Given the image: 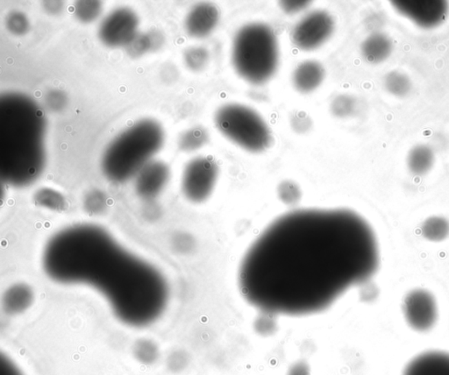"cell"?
Here are the masks:
<instances>
[{"label":"cell","instance_id":"cell-1","mask_svg":"<svg viewBox=\"0 0 449 375\" xmlns=\"http://www.w3.org/2000/svg\"><path fill=\"white\" fill-rule=\"evenodd\" d=\"M379 267L373 229L348 209H303L279 217L240 262V293L260 312L307 316L323 312Z\"/></svg>","mask_w":449,"mask_h":375},{"label":"cell","instance_id":"cell-2","mask_svg":"<svg viewBox=\"0 0 449 375\" xmlns=\"http://www.w3.org/2000/svg\"><path fill=\"white\" fill-rule=\"evenodd\" d=\"M43 266L57 283L97 290L125 325H152L168 304L169 286L163 275L92 224L68 227L52 237L44 251Z\"/></svg>","mask_w":449,"mask_h":375},{"label":"cell","instance_id":"cell-3","mask_svg":"<svg viewBox=\"0 0 449 375\" xmlns=\"http://www.w3.org/2000/svg\"><path fill=\"white\" fill-rule=\"evenodd\" d=\"M46 120L33 99L6 93L0 99V174L12 186L36 181L45 165Z\"/></svg>","mask_w":449,"mask_h":375},{"label":"cell","instance_id":"cell-4","mask_svg":"<svg viewBox=\"0 0 449 375\" xmlns=\"http://www.w3.org/2000/svg\"><path fill=\"white\" fill-rule=\"evenodd\" d=\"M163 142L165 132L158 122L152 118L138 121L109 144L102 157V171L112 182L130 180L152 162Z\"/></svg>","mask_w":449,"mask_h":375},{"label":"cell","instance_id":"cell-5","mask_svg":"<svg viewBox=\"0 0 449 375\" xmlns=\"http://www.w3.org/2000/svg\"><path fill=\"white\" fill-rule=\"evenodd\" d=\"M232 62L240 78L253 85L269 81L277 72L279 49L277 35L269 25L254 22L237 32Z\"/></svg>","mask_w":449,"mask_h":375},{"label":"cell","instance_id":"cell-6","mask_svg":"<svg viewBox=\"0 0 449 375\" xmlns=\"http://www.w3.org/2000/svg\"><path fill=\"white\" fill-rule=\"evenodd\" d=\"M215 125L223 136L246 151L261 153L271 142V130L253 109L240 104H227L215 112Z\"/></svg>","mask_w":449,"mask_h":375},{"label":"cell","instance_id":"cell-7","mask_svg":"<svg viewBox=\"0 0 449 375\" xmlns=\"http://www.w3.org/2000/svg\"><path fill=\"white\" fill-rule=\"evenodd\" d=\"M219 178V167L211 157L200 156L186 165L182 191L191 203L201 204L211 197Z\"/></svg>","mask_w":449,"mask_h":375},{"label":"cell","instance_id":"cell-8","mask_svg":"<svg viewBox=\"0 0 449 375\" xmlns=\"http://www.w3.org/2000/svg\"><path fill=\"white\" fill-rule=\"evenodd\" d=\"M139 18L132 9H115L103 20L98 37L109 47H126L139 33Z\"/></svg>","mask_w":449,"mask_h":375},{"label":"cell","instance_id":"cell-9","mask_svg":"<svg viewBox=\"0 0 449 375\" xmlns=\"http://www.w3.org/2000/svg\"><path fill=\"white\" fill-rule=\"evenodd\" d=\"M335 21L325 11H315L307 14L295 27L293 41L298 49L309 51L322 46L331 37Z\"/></svg>","mask_w":449,"mask_h":375},{"label":"cell","instance_id":"cell-10","mask_svg":"<svg viewBox=\"0 0 449 375\" xmlns=\"http://www.w3.org/2000/svg\"><path fill=\"white\" fill-rule=\"evenodd\" d=\"M403 314L407 325L416 332L430 331L438 319L434 294L423 288L410 291L403 301Z\"/></svg>","mask_w":449,"mask_h":375},{"label":"cell","instance_id":"cell-11","mask_svg":"<svg viewBox=\"0 0 449 375\" xmlns=\"http://www.w3.org/2000/svg\"><path fill=\"white\" fill-rule=\"evenodd\" d=\"M169 174V168L165 162L152 161L147 163L136 176V194L143 200H154L166 187Z\"/></svg>","mask_w":449,"mask_h":375},{"label":"cell","instance_id":"cell-12","mask_svg":"<svg viewBox=\"0 0 449 375\" xmlns=\"http://www.w3.org/2000/svg\"><path fill=\"white\" fill-rule=\"evenodd\" d=\"M220 12L210 3L196 5L186 16L185 28L186 33L196 39H202L211 34L219 23Z\"/></svg>","mask_w":449,"mask_h":375},{"label":"cell","instance_id":"cell-13","mask_svg":"<svg viewBox=\"0 0 449 375\" xmlns=\"http://www.w3.org/2000/svg\"><path fill=\"white\" fill-rule=\"evenodd\" d=\"M403 375H449V354L428 352L417 356L407 365Z\"/></svg>","mask_w":449,"mask_h":375},{"label":"cell","instance_id":"cell-14","mask_svg":"<svg viewBox=\"0 0 449 375\" xmlns=\"http://www.w3.org/2000/svg\"><path fill=\"white\" fill-rule=\"evenodd\" d=\"M34 290L25 283H16L5 291L2 297V309L9 316H18L33 306Z\"/></svg>","mask_w":449,"mask_h":375},{"label":"cell","instance_id":"cell-15","mask_svg":"<svg viewBox=\"0 0 449 375\" xmlns=\"http://www.w3.org/2000/svg\"><path fill=\"white\" fill-rule=\"evenodd\" d=\"M325 78V69L316 61H306L294 70L293 82L297 91L310 93L316 89Z\"/></svg>","mask_w":449,"mask_h":375},{"label":"cell","instance_id":"cell-16","mask_svg":"<svg viewBox=\"0 0 449 375\" xmlns=\"http://www.w3.org/2000/svg\"><path fill=\"white\" fill-rule=\"evenodd\" d=\"M165 43V37L162 32L153 30L145 33H138L125 50L132 58H140L147 54L161 50Z\"/></svg>","mask_w":449,"mask_h":375},{"label":"cell","instance_id":"cell-17","mask_svg":"<svg viewBox=\"0 0 449 375\" xmlns=\"http://www.w3.org/2000/svg\"><path fill=\"white\" fill-rule=\"evenodd\" d=\"M361 50L362 56L368 63H378L389 57L393 50V43L386 35L374 34L362 43Z\"/></svg>","mask_w":449,"mask_h":375},{"label":"cell","instance_id":"cell-18","mask_svg":"<svg viewBox=\"0 0 449 375\" xmlns=\"http://www.w3.org/2000/svg\"><path fill=\"white\" fill-rule=\"evenodd\" d=\"M434 151L426 145L413 147L407 156V167L413 175L422 176L428 174L434 167Z\"/></svg>","mask_w":449,"mask_h":375},{"label":"cell","instance_id":"cell-19","mask_svg":"<svg viewBox=\"0 0 449 375\" xmlns=\"http://www.w3.org/2000/svg\"><path fill=\"white\" fill-rule=\"evenodd\" d=\"M420 234L429 242H443L449 238V219L439 215L428 217L420 226Z\"/></svg>","mask_w":449,"mask_h":375},{"label":"cell","instance_id":"cell-20","mask_svg":"<svg viewBox=\"0 0 449 375\" xmlns=\"http://www.w3.org/2000/svg\"><path fill=\"white\" fill-rule=\"evenodd\" d=\"M34 202L37 206L54 211H63L67 207V201L63 194L50 188H43L35 192Z\"/></svg>","mask_w":449,"mask_h":375},{"label":"cell","instance_id":"cell-21","mask_svg":"<svg viewBox=\"0 0 449 375\" xmlns=\"http://www.w3.org/2000/svg\"><path fill=\"white\" fill-rule=\"evenodd\" d=\"M208 139L207 131L202 127H196L182 133L178 140V147L184 152L195 151L205 146Z\"/></svg>","mask_w":449,"mask_h":375},{"label":"cell","instance_id":"cell-22","mask_svg":"<svg viewBox=\"0 0 449 375\" xmlns=\"http://www.w3.org/2000/svg\"><path fill=\"white\" fill-rule=\"evenodd\" d=\"M102 10V3L98 0H81L74 5V14L76 20L85 24L97 21Z\"/></svg>","mask_w":449,"mask_h":375},{"label":"cell","instance_id":"cell-23","mask_svg":"<svg viewBox=\"0 0 449 375\" xmlns=\"http://www.w3.org/2000/svg\"><path fill=\"white\" fill-rule=\"evenodd\" d=\"M134 358L143 365H153L158 360L160 352L155 342L142 339L134 343L133 346Z\"/></svg>","mask_w":449,"mask_h":375},{"label":"cell","instance_id":"cell-24","mask_svg":"<svg viewBox=\"0 0 449 375\" xmlns=\"http://www.w3.org/2000/svg\"><path fill=\"white\" fill-rule=\"evenodd\" d=\"M210 54L204 47H191L184 53L186 67L191 72H200L205 69L209 63Z\"/></svg>","mask_w":449,"mask_h":375},{"label":"cell","instance_id":"cell-25","mask_svg":"<svg viewBox=\"0 0 449 375\" xmlns=\"http://www.w3.org/2000/svg\"><path fill=\"white\" fill-rule=\"evenodd\" d=\"M6 27L9 33L22 36L27 34L30 30V22L28 16L21 11H12L6 18Z\"/></svg>","mask_w":449,"mask_h":375},{"label":"cell","instance_id":"cell-26","mask_svg":"<svg viewBox=\"0 0 449 375\" xmlns=\"http://www.w3.org/2000/svg\"><path fill=\"white\" fill-rule=\"evenodd\" d=\"M386 87L393 94L405 96L410 89V83L408 78L403 74L393 72L387 76Z\"/></svg>","mask_w":449,"mask_h":375},{"label":"cell","instance_id":"cell-27","mask_svg":"<svg viewBox=\"0 0 449 375\" xmlns=\"http://www.w3.org/2000/svg\"><path fill=\"white\" fill-rule=\"evenodd\" d=\"M278 197L285 204L294 205L300 202L301 191L297 184L291 181L281 182L278 189Z\"/></svg>","mask_w":449,"mask_h":375},{"label":"cell","instance_id":"cell-28","mask_svg":"<svg viewBox=\"0 0 449 375\" xmlns=\"http://www.w3.org/2000/svg\"><path fill=\"white\" fill-rule=\"evenodd\" d=\"M355 99L348 95L338 96L333 99L331 111L336 117L345 118L352 114L355 110Z\"/></svg>","mask_w":449,"mask_h":375},{"label":"cell","instance_id":"cell-29","mask_svg":"<svg viewBox=\"0 0 449 375\" xmlns=\"http://www.w3.org/2000/svg\"><path fill=\"white\" fill-rule=\"evenodd\" d=\"M68 98L65 93L59 89H53L48 92L45 97V105L50 111L59 112L65 108Z\"/></svg>","mask_w":449,"mask_h":375},{"label":"cell","instance_id":"cell-30","mask_svg":"<svg viewBox=\"0 0 449 375\" xmlns=\"http://www.w3.org/2000/svg\"><path fill=\"white\" fill-rule=\"evenodd\" d=\"M261 313L262 315L255 321L256 332L264 336L273 334L277 330V321H275L277 316L269 313Z\"/></svg>","mask_w":449,"mask_h":375},{"label":"cell","instance_id":"cell-31","mask_svg":"<svg viewBox=\"0 0 449 375\" xmlns=\"http://www.w3.org/2000/svg\"><path fill=\"white\" fill-rule=\"evenodd\" d=\"M85 204L90 213H98L105 207L107 197L101 191H93L86 197Z\"/></svg>","mask_w":449,"mask_h":375},{"label":"cell","instance_id":"cell-32","mask_svg":"<svg viewBox=\"0 0 449 375\" xmlns=\"http://www.w3.org/2000/svg\"><path fill=\"white\" fill-rule=\"evenodd\" d=\"M279 4H280L281 8L283 9V11L286 12V14H293L304 10V9H306L310 4H312V2L281 1L279 2Z\"/></svg>","mask_w":449,"mask_h":375},{"label":"cell","instance_id":"cell-33","mask_svg":"<svg viewBox=\"0 0 449 375\" xmlns=\"http://www.w3.org/2000/svg\"><path fill=\"white\" fill-rule=\"evenodd\" d=\"M0 375H23L20 368L5 356L0 358Z\"/></svg>","mask_w":449,"mask_h":375},{"label":"cell","instance_id":"cell-34","mask_svg":"<svg viewBox=\"0 0 449 375\" xmlns=\"http://www.w3.org/2000/svg\"><path fill=\"white\" fill-rule=\"evenodd\" d=\"M185 364V358L180 352H173L169 357H168V361H167V365L169 370L174 372H178L182 370L184 368Z\"/></svg>","mask_w":449,"mask_h":375},{"label":"cell","instance_id":"cell-35","mask_svg":"<svg viewBox=\"0 0 449 375\" xmlns=\"http://www.w3.org/2000/svg\"><path fill=\"white\" fill-rule=\"evenodd\" d=\"M64 6H65V3L63 1H43V8L45 12H47L48 14L50 15H59L62 14L64 10Z\"/></svg>","mask_w":449,"mask_h":375},{"label":"cell","instance_id":"cell-36","mask_svg":"<svg viewBox=\"0 0 449 375\" xmlns=\"http://www.w3.org/2000/svg\"><path fill=\"white\" fill-rule=\"evenodd\" d=\"M176 76H178V72H176L174 66L168 64L166 67H163L161 72V78L163 82L168 83L174 82Z\"/></svg>","mask_w":449,"mask_h":375},{"label":"cell","instance_id":"cell-37","mask_svg":"<svg viewBox=\"0 0 449 375\" xmlns=\"http://www.w3.org/2000/svg\"><path fill=\"white\" fill-rule=\"evenodd\" d=\"M287 375H310V367L304 362H298L291 367Z\"/></svg>","mask_w":449,"mask_h":375}]
</instances>
